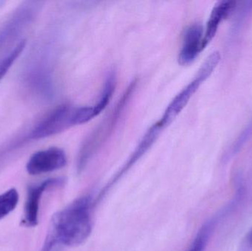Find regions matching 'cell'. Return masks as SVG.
I'll list each match as a JSON object with an SVG mask.
<instances>
[{
	"mask_svg": "<svg viewBox=\"0 0 252 251\" xmlns=\"http://www.w3.org/2000/svg\"><path fill=\"white\" fill-rule=\"evenodd\" d=\"M67 163L66 153L59 147H50L39 150L30 158L26 170L31 175L48 173L62 169Z\"/></svg>",
	"mask_w": 252,
	"mask_h": 251,
	"instance_id": "cell-7",
	"label": "cell"
},
{
	"mask_svg": "<svg viewBox=\"0 0 252 251\" xmlns=\"http://www.w3.org/2000/svg\"><path fill=\"white\" fill-rule=\"evenodd\" d=\"M246 251L245 250H242V251Z\"/></svg>",
	"mask_w": 252,
	"mask_h": 251,
	"instance_id": "cell-16",
	"label": "cell"
},
{
	"mask_svg": "<svg viewBox=\"0 0 252 251\" xmlns=\"http://www.w3.org/2000/svg\"><path fill=\"white\" fill-rule=\"evenodd\" d=\"M75 125H78V108L63 105L50 112L37 124L30 133L28 138L32 140L48 138Z\"/></svg>",
	"mask_w": 252,
	"mask_h": 251,
	"instance_id": "cell-5",
	"label": "cell"
},
{
	"mask_svg": "<svg viewBox=\"0 0 252 251\" xmlns=\"http://www.w3.org/2000/svg\"><path fill=\"white\" fill-rule=\"evenodd\" d=\"M38 8L39 4L37 1H25L12 13L0 28V56L4 57L7 55H4V51L10 53L13 50V48L10 47L16 43V40L18 41L22 32L33 22Z\"/></svg>",
	"mask_w": 252,
	"mask_h": 251,
	"instance_id": "cell-4",
	"label": "cell"
},
{
	"mask_svg": "<svg viewBox=\"0 0 252 251\" xmlns=\"http://www.w3.org/2000/svg\"><path fill=\"white\" fill-rule=\"evenodd\" d=\"M236 5V1H229V0H224V1L223 0L216 3L212 10L207 22L205 32L204 33V39H203L204 50L216 36L220 23L233 12Z\"/></svg>",
	"mask_w": 252,
	"mask_h": 251,
	"instance_id": "cell-11",
	"label": "cell"
},
{
	"mask_svg": "<svg viewBox=\"0 0 252 251\" xmlns=\"http://www.w3.org/2000/svg\"><path fill=\"white\" fill-rule=\"evenodd\" d=\"M93 206L91 198L85 196L56 213L41 251H53L59 246L73 247L84 243L93 231Z\"/></svg>",
	"mask_w": 252,
	"mask_h": 251,
	"instance_id": "cell-1",
	"label": "cell"
},
{
	"mask_svg": "<svg viewBox=\"0 0 252 251\" xmlns=\"http://www.w3.org/2000/svg\"><path fill=\"white\" fill-rule=\"evenodd\" d=\"M19 193L12 188L0 195V221L10 215L19 203Z\"/></svg>",
	"mask_w": 252,
	"mask_h": 251,
	"instance_id": "cell-14",
	"label": "cell"
},
{
	"mask_svg": "<svg viewBox=\"0 0 252 251\" xmlns=\"http://www.w3.org/2000/svg\"><path fill=\"white\" fill-rule=\"evenodd\" d=\"M26 84L29 89L37 95L50 98L53 93V83L51 72L45 63H38L28 71Z\"/></svg>",
	"mask_w": 252,
	"mask_h": 251,
	"instance_id": "cell-9",
	"label": "cell"
},
{
	"mask_svg": "<svg viewBox=\"0 0 252 251\" xmlns=\"http://www.w3.org/2000/svg\"><path fill=\"white\" fill-rule=\"evenodd\" d=\"M164 127L161 125L159 121L154 123L149 129L145 133V135L142 137V139L139 141L138 145L136 146L135 150H133L130 157L128 158L124 166L120 169V170L114 175L113 178L109 181L107 184L103 187V190L100 192L98 196H97V200L94 202V204H97L99 203L109 191L113 188L114 186L118 184V181L131 169L136 165V162H139V159L142 158V156L150 150L153 144L155 143L158 139V136L161 134Z\"/></svg>",
	"mask_w": 252,
	"mask_h": 251,
	"instance_id": "cell-6",
	"label": "cell"
},
{
	"mask_svg": "<svg viewBox=\"0 0 252 251\" xmlns=\"http://www.w3.org/2000/svg\"><path fill=\"white\" fill-rule=\"evenodd\" d=\"M220 220L217 214L216 216L204 223L188 251H205L210 237Z\"/></svg>",
	"mask_w": 252,
	"mask_h": 251,
	"instance_id": "cell-12",
	"label": "cell"
},
{
	"mask_svg": "<svg viewBox=\"0 0 252 251\" xmlns=\"http://www.w3.org/2000/svg\"><path fill=\"white\" fill-rule=\"evenodd\" d=\"M204 29L199 24L189 27L184 36L183 45L179 55V63L182 66L191 64L198 57L203 48Z\"/></svg>",
	"mask_w": 252,
	"mask_h": 251,
	"instance_id": "cell-10",
	"label": "cell"
},
{
	"mask_svg": "<svg viewBox=\"0 0 252 251\" xmlns=\"http://www.w3.org/2000/svg\"><path fill=\"white\" fill-rule=\"evenodd\" d=\"M117 77L116 73L114 71L109 72L106 77V81L104 83L103 91L100 94V98L98 101L94 106H93L94 113L96 116H98L109 104L113 95L114 91L116 88Z\"/></svg>",
	"mask_w": 252,
	"mask_h": 251,
	"instance_id": "cell-13",
	"label": "cell"
},
{
	"mask_svg": "<svg viewBox=\"0 0 252 251\" xmlns=\"http://www.w3.org/2000/svg\"><path fill=\"white\" fill-rule=\"evenodd\" d=\"M137 83L136 79L130 82L111 113L87 137L83 143L77 159V170L78 173H81L85 169L92 158L101 148L115 131L120 119L124 115V111L127 107L130 99L134 94Z\"/></svg>",
	"mask_w": 252,
	"mask_h": 251,
	"instance_id": "cell-2",
	"label": "cell"
},
{
	"mask_svg": "<svg viewBox=\"0 0 252 251\" xmlns=\"http://www.w3.org/2000/svg\"><path fill=\"white\" fill-rule=\"evenodd\" d=\"M63 183V179L62 178H50L42 181L37 185L29 187L24 212L25 225L30 227L37 225L38 223L40 202L43 194L48 189L62 185Z\"/></svg>",
	"mask_w": 252,
	"mask_h": 251,
	"instance_id": "cell-8",
	"label": "cell"
},
{
	"mask_svg": "<svg viewBox=\"0 0 252 251\" xmlns=\"http://www.w3.org/2000/svg\"><path fill=\"white\" fill-rule=\"evenodd\" d=\"M220 59H221V56L219 51L213 52L206 58L201 67L198 69L195 78L173 98L164 111V114L159 120L164 128L168 126L186 107L187 105L198 91L200 86L214 72L215 69L220 63Z\"/></svg>",
	"mask_w": 252,
	"mask_h": 251,
	"instance_id": "cell-3",
	"label": "cell"
},
{
	"mask_svg": "<svg viewBox=\"0 0 252 251\" xmlns=\"http://www.w3.org/2000/svg\"><path fill=\"white\" fill-rule=\"evenodd\" d=\"M248 243L252 247V230L250 231V234L248 236Z\"/></svg>",
	"mask_w": 252,
	"mask_h": 251,
	"instance_id": "cell-15",
	"label": "cell"
}]
</instances>
